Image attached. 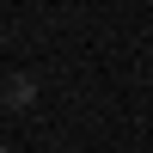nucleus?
Wrapping results in <instances>:
<instances>
[{
    "label": "nucleus",
    "instance_id": "nucleus-2",
    "mask_svg": "<svg viewBox=\"0 0 153 153\" xmlns=\"http://www.w3.org/2000/svg\"><path fill=\"white\" fill-rule=\"evenodd\" d=\"M0 153H12V147H0Z\"/></svg>",
    "mask_w": 153,
    "mask_h": 153
},
{
    "label": "nucleus",
    "instance_id": "nucleus-1",
    "mask_svg": "<svg viewBox=\"0 0 153 153\" xmlns=\"http://www.w3.org/2000/svg\"><path fill=\"white\" fill-rule=\"evenodd\" d=\"M0 92H6V98H0V104H31V80H25V74H19V80H6V86H0Z\"/></svg>",
    "mask_w": 153,
    "mask_h": 153
}]
</instances>
